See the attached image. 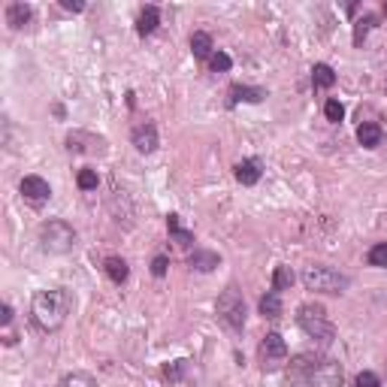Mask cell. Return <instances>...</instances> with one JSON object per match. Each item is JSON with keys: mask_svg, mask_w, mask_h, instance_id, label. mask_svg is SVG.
I'll list each match as a JSON object with an SVG mask.
<instances>
[{"mask_svg": "<svg viewBox=\"0 0 387 387\" xmlns=\"http://www.w3.org/2000/svg\"><path fill=\"white\" fill-rule=\"evenodd\" d=\"M73 312V293L64 288H49V291H37L30 300V315L34 324L46 333H55L67 324V315Z\"/></svg>", "mask_w": 387, "mask_h": 387, "instance_id": "cell-1", "label": "cell"}, {"mask_svg": "<svg viewBox=\"0 0 387 387\" xmlns=\"http://www.w3.org/2000/svg\"><path fill=\"white\" fill-rule=\"evenodd\" d=\"M293 381L303 387H342V366L333 357H312V354H300L291 363Z\"/></svg>", "mask_w": 387, "mask_h": 387, "instance_id": "cell-2", "label": "cell"}, {"mask_svg": "<svg viewBox=\"0 0 387 387\" xmlns=\"http://www.w3.org/2000/svg\"><path fill=\"white\" fill-rule=\"evenodd\" d=\"M297 324H300V330L309 336L312 342H318V345H327L336 339V327L330 324L327 318V309L318 303H303L300 309H297Z\"/></svg>", "mask_w": 387, "mask_h": 387, "instance_id": "cell-3", "label": "cell"}, {"mask_svg": "<svg viewBox=\"0 0 387 387\" xmlns=\"http://www.w3.org/2000/svg\"><path fill=\"white\" fill-rule=\"evenodd\" d=\"M215 315L227 330H233V333L246 330L248 309H246V297H242V291L236 288V284H227V288L221 291V297L215 303Z\"/></svg>", "mask_w": 387, "mask_h": 387, "instance_id": "cell-4", "label": "cell"}, {"mask_svg": "<svg viewBox=\"0 0 387 387\" xmlns=\"http://www.w3.org/2000/svg\"><path fill=\"white\" fill-rule=\"evenodd\" d=\"M39 248H43V254H52V258L70 254L76 248V230L61 218L46 221L43 227H39Z\"/></svg>", "mask_w": 387, "mask_h": 387, "instance_id": "cell-5", "label": "cell"}, {"mask_svg": "<svg viewBox=\"0 0 387 387\" xmlns=\"http://www.w3.org/2000/svg\"><path fill=\"white\" fill-rule=\"evenodd\" d=\"M303 284H305V291H315V293H342V291H348L351 279L339 269L315 263V267L303 269Z\"/></svg>", "mask_w": 387, "mask_h": 387, "instance_id": "cell-6", "label": "cell"}, {"mask_svg": "<svg viewBox=\"0 0 387 387\" xmlns=\"http://www.w3.org/2000/svg\"><path fill=\"white\" fill-rule=\"evenodd\" d=\"M260 363H263V369H279V366L288 360V342L281 339L279 333H267L263 336V342H260Z\"/></svg>", "mask_w": 387, "mask_h": 387, "instance_id": "cell-7", "label": "cell"}, {"mask_svg": "<svg viewBox=\"0 0 387 387\" xmlns=\"http://www.w3.org/2000/svg\"><path fill=\"white\" fill-rule=\"evenodd\" d=\"M67 151H73V155H106V139L88 134V130H70Z\"/></svg>", "mask_w": 387, "mask_h": 387, "instance_id": "cell-8", "label": "cell"}, {"mask_svg": "<svg viewBox=\"0 0 387 387\" xmlns=\"http://www.w3.org/2000/svg\"><path fill=\"white\" fill-rule=\"evenodd\" d=\"M130 142H134V148L139 155H151V151H158V146H160L158 127L151 125V121H139V125L130 130Z\"/></svg>", "mask_w": 387, "mask_h": 387, "instance_id": "cell-9", "label": "cell"}, {"mask_svg": "<svg viewBox=\"0 0 387 387\" xmlns=\"http://www.w3.org/2000/svg\"><path fill=\"white\" fill-rule=\"evenodd\" d=\"M18 191H22V197L30 200L34 206H39V203H46L49 197H52V188H49V182L43 176H25Z\"/></svg>", "mask_w": 387, "mask_h": 387, "instance_id": "cell-10", "label": "cell"}, {"mask_svg": "<svg viewBox=\"0 0 387 387\" xmlns=\"http://www.w3.org/2000/svg\"><path fill=\"white\" fill-rule=\"evenodd\" d=\"M188 267L197 269V272H212L215 267H221V254L209 251V248H194L188 254Z\"/></svg>", "mask_w": 387, "mask_h": 387, "instance_id": "cell-11", "label": "cell"}, {"mask_svg": "<svg viewBox=\"0 0 387 387\" xmlns=\"http://www.w3.org/2000/svg\"><path fill=\"white\" fill-rule=\"evenodd\" d=\"M233 172H236V182H239V185L251 188V185H258V182H260V160H254V158L239 160V164L233 167Z\"/></svg>", "mask_w": 387, "mask_h": 387, "instance_id": "cell-12", "label": "cell"}, {"mask_svg": "<svg viewBox=\"0 0 387 387\" xmlns=\"http://www.w3.org/2000/svg\"><path fill=\"white\" fill-rule=\"evenodd\" d=\"M381 139H384V130H381V125H375V121H363L357 127V142L363 148H379Z\"/></svg>", "mask_w": 387, "mask_h": 387, "instance_id": "cell-13", "label": "cell"}, {"mask_svg": "<svg viewBox=\"0 0 387 387\" xmlns=\"http://www.w3.org/2000/svg\"><path fill=\"white\" fill-rule=\"evenodd\" d=\"M263 97H267V91H263V88H251V85H233L230 88V106H236V103H260Z\"/></svg>", "mask_w": 387, "mask_h": 387, "instance_id": "cell-14", "label": "cell"}, {"mask_svg": "<svg viewBox=\"0 0 387 387\" xmlns=\"http://www.w3.org/2000/svg\"><path fill=\"white\" fill-rule=\"evenodd\" d=\"M212 49H215V43H212V37L206 34V30H194V34H191V52H194V58L206 61V58L215 55Z\"/></svg>", "mask_w": 387, "mask_h": 387, "instance_id": "cell-15", "label": "cell"}, {"mask_svg": "<svg viewBox=\"0 0 387 387\" xmlns=\"http://www.w3.org/2000/svg\"><path fill=\"white\" fill-rule=\"evenodd\" d=\"M30 15H34V9H30L27 4H9L6 6V25L13 30H22L30 22Z\"/></svg>", "mask_w": 387, "mask_h": 387, "instance_id": "cell-16", "label": "cell"}, {"mask_svg": "<svg viewBox=\"0 0 387 387\" xmlns=\"http://www.w3.org/2000/svg\"><path fill=\"white\" fill-rule=\"evenodd\" d=\"M158 25H160V9L158 6H146L139 13V18H137V34L139 37H148V34H155Z\"/></svg>", "mask_w": 387, "mask_h": 387, "instance_id": "cell-17", "label": "cell"}, {"mask_svg": "<svg viewBox=\"0 0 387 387\" xmlns=\"http://www.w3.org/2000/svg\"><path fill=\"white\" fill-rule=\"evenodd\" d=\"M258 309H260L263 318H269V321L281 318V293H279V291H267V293L260 297Z\"/></svg>", "mask_w": 387, "mask_h": 387, "instance_id": "cell-18", "label": "cell"}, {"mask_svg": "<svg viewBox=\"0 0 387 387\" xmlns=\"http://www.w3.org/2000/svg\"><path fill=\"white\" fill-rule=\"evenodd\" d=\"M103 269H106V276L115 284H125L130 279V267H127L125 258H106L103 260Z\"/></svg>", "mask_w": 387, "mask_h": 387, "instance_id": "cell-19", "label": "cell"}, {"mask_svg": "<svg viewBox=\"0 0 387 387\" xmlns=\"http://www.w3.org/2000/svg\"><path fill=\"white\" fill-rule=\"evenodd\" d=\"M167 230H170V236L179 242L182 248H191L194 246V233L191 230H185L182 227V221H179V215H167Z\"/></svg>", "mask_w": 387, "mask_h": 387, "instance_id": "cell-20", "label": "cell"}, {"mask_svg": "<svg viewBox=\"0 0 387 387\" xmlns=\"http://www.w3.org/2000/svg\"><path fill=\"white\" fill-rule=\"evenodd\" d=\"M312 85L315 88H333L336 85V73L330 64H315L312 67Z\"/></svg>", "mask_w": 387, "mask_h": 387, "instance_id": "cell-21", "label": "cell"}, {"mask_svg": "<svg viewBox=\"0 0 387 387\" xmlns=\"http://www.w3.org/2000/svg\"><path fill=\"white\" fill-rule=\"evenodd\" d=\"M293 281H297V276H293V269L284 267V263H281V267H276V272H272V291H279V293L288 291Z\"/></svg>", "mask_w": 387, "mask_h": 387, "instance_id": "cell-22", "label": "cell"}, {"mask_svg": "<svg viewBox=\"0 0 387 387\" xmlns=\"http://www.w3.org/2000/svg\"><path fill=\"white\" fill-rule=\"evenodd\" d=\"M58 387H97V381H94V375H88V372H67L64 379L58 381Z\"/></svg>", "mask_w": 387, "mask_h": 387, "instance_id": "cell-23", "label": "cell"}, {"mask_svg": "<svg viewBox=\"0 0 387 387\" xmlns=\"http://www.w3.org/2000/svg\"><path fill=\"white\" fill-rule=\"evenodd\" d=\"M366 263L375 269H384L387 267V242H375V246L366 251Z\"/></svg>", "mask_w": 387, "mask_h": 387, "instance_id": "cell-24", "label": "cell"}, {"mask_svg": "<svg viewBox=\"0 0 387 387\" xmlns=\"http://www.w3.org/2000/svg\"><path fill=\"white\" fill-rule=\"evenodd\" d=\"M379 25V18L375 15H363V18H357V25H354V46H363V39L369 37V30Z\"/></svg>", "mask_w": 387, "mask_h": 387, "instance_id": "cell-25", "label": "cell"}, {"mask_svg": "<svg viewBox=\"0 0 387 387\" xmlns=\"http://www.w3.org/2000/svg\"><path fill=\"white\" fill-rule=\"evenodd\" d=\"M76 185H79V191H97V185H100V176H97V170H91V167L79 170V176H76Z\"/></svg>", "mask_w": 387, "mask_h": 387, "instance_id": "cell-26", "label": "cell"}, {"mask_svg": "<svg viewBox=\"0 0 387 387\" xmlns=\"http://www.w3.org/2000/svg\"><path fill=\"white\" fill-rule=\"evenodd\" d=\"M324 115H327V121H333V125H339V121L345 118V106L336 97H330L327 103H324Z\"/></svg>", "mask_w": 387, "mask_h": 387, "instance_id": "cell-27", "label": "cell"}, {"mask_svg": "<svg viewBox=\"0 0 387 387\" xmlns=\"http://www.w3.org/2000/svg\"><path fill=\"white\" fill-rule=\"evenodd\" d=\"M209 67H212V73H227V70L233 67V58L227 52H215L209 58Z\"/></svg>", "mask_w": 387, "mask_h": 387, "instance_id": "cell-28", "label": "cell"}, {"mask_svg": "<svg viewBox=\"0 0 387 387\" xmlns=\"http://www.w3.org/2000/svg\"><path fill=\"white\" fill-rule=\"evenodd\" d=\"M185 369H188V360H172V363H167L164 366V375L170 381H182V375H185Z\"/></svg>", "mask_w": 387, "mask_h": 387, "instance_id": "cell-29", "label": "cell"}, {"mask_svg": "<svg viewBox=\"0 0 387 387\" xmlns=\"http://www.w3.org/2000/svg\"><path fill=\"white\" fill-rule=\"evenodd\" d=\"M167 269H170V258H167V254H158V258L151 260V276H155V279H164Z\"/></svg>", "mask_w": 387, "mask_h": 387, "instance_id": "cell-30", "label": "cell"}, {"mask_svg": "<svg viewBox=\"0 0 387 387\" xmlns=\"http://www.w3.org/2000/svg\"><path fill=\"white\" fill-rule=\"evenodd\" d=\"M354 387H381V381L375 372H360L357 379H354Z\"/></svg>", "mask_w": 387, "mask_h": 387, "instance_id": "cell-31", "label": "cell"}, {"mask_svg": "<svg viewBox=\"0 0 387 387\" xmlns=\"http://www.w3.org/2000/svg\"><path fill=\"white\" fill-rule=\"evenodd\" d=\"M61 6H64L67 13H82V9H85L82 0H61Z\"/></svg>", "mask_w": 387, "mask_h": 387, "instance_id": "cell-32", "label": "cell"}, {"mask_svg": "<svg viewBox=\"0 0 387 387\" xmlns=\"http://www.w3.org/2000/svg\"><path fill=\"white\" fill-rule=\"evenodd\" d=\"M0 324H4V327H9V324H13V305H4V315H0Z\"/></svg>", "mask_w": 387, "mask_h": 387, "instance_id": "cell-33", "label": "cell"}, {"mask_svg": "<svg viewBox=\"0 0 387 387\" xmlns=\"http://www.w3.org/2000/svg\"><path fill=\"white\" fill-rule=\"evenodd\" d=\"M384 15H387V4H384Z\"/></svg>", "mask_w": 387, "mask_h": 387, "instance_id": "cell-34", "label": "cell"}]
</instances>
